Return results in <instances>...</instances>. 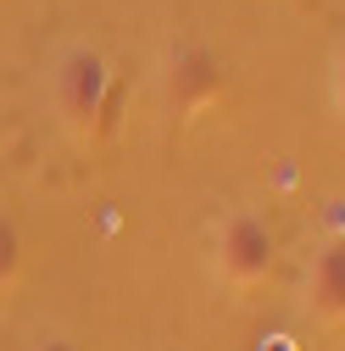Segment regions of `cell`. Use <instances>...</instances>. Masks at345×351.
<instances>
[{
  "instance_id": "6da1fadb",
  "label": "cell",
  "mask_w": 345,
  "mask_h": 351,
  "mask_svg": "<svg viewBox=\"0 0 345 351\" xmlns=\"http://www.w3.org/2000/svg\"><path fill=\"white\" fill-rule=\"evenodd\" d=\"M112 67L95 45H73L62 51L56 62V78H51V101H56V117L73 140H95L101 128V106H106V90H112Z\"/></svg>"
},
{
  "instance_id": "7a4b0ae2",
  "label": "cell",
  "mask_w": 345,
  "mask_h": 351,
  "mask_svg": "<svg viewBox=\"0 0 345 351\" xmlns=\"http://www.w3.org/2000/svg\"><path fill=\"white\" fill-rule=\"evenodd\" d=\"M229 90V67L212 56V45L201 39H179V45L167 51V106L179 117H201L223 101Z\"/></svg>"
},
{
  "instance_id": "3957f363",
  "label": "cell",
  "mask_w": 345,
  "mask_h": 351,
  "mask_svg": "<svg viewBox=\"0 0 345 351\" xmlns=\"http://www.w3.org/2000/svg\"><path fill=\"white\" fill-rule=\"evenodd\" d=\"M273 256H279V245H273V229H268L262 212L240 206V212L223 217V229H218V268H223V279L234 290L262 285L273 274Z\"/></svg>"
},
{
  "instance_id": "277c9868",
  "label": "cell",
  "mask_w": 345,
  "mask_h": 351,
  "mask_svg": "<svg viewBox=\"0 0 345 351\" xmlns=\"http://www.w3.org/2000/svg\"><path fill=\"white\" fill-rule=\"evenodd\" d=\"M307 301L323 324H345V240H329L307 268Z\"/></svg>"
},
{
  "instance_id": "5b68a950",
  "label": "cell",
  "mask_w": 345,
  "mask_h": 351,
  "mask_svg": "<svg viewBox=\"0 0 345 351\" xmlns=\"http://www.w3.org/2000/svg\"><path fill=\"white\" fill-rule=\"evenodd\" d=\"M23 279V229L12 212H0V290H12Z\"/></svg>"
},
{
  "instance_id": "8992f818",
  "label": "cell",
  "mask_w": 345,
  "mask_h": 351,
  "mask_svg": "<svg viewBox=\"0 0 345 351\" xmlns=\"http://www.w3.org/2000/svg\"><path fill=\"white\" fill-rule=\"evenodd\" d=\"M334 106H340V117H345V51L334 56Z\"/></svg>"
},
{
  "instance_id": "52a82bcc",
  "label": "cell",
  "mask_w": 345,
  "mask_h": 351,
  "mask_svg": "<svg viewBox=\"0 0 345 351\" xmlns=\"http://www.w3.org/2000/svg\"><path fill=\"white\" fill-rule=\"evenodd\" d=\"M34 351H78V346H73V340H67V335H45V340H39V346H34Z\"/></svg>"
},
{
  "instance_id": "ba28073f",
  "label": "cell",
  "mask_w": 345,
  "mask_h": 351,
  "mask_svg": "<svg viewBox=\"0 0 345 351\" xmlns=\"http://www.w3.org/2000/svg\"><path fill=\"white\" fill-rule=\"evenodd\" d=\"M262 351H295V340H290V335H268V346H262Z\"/></svg>"
}]
</instances>
